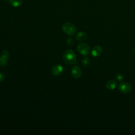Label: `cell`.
Segmentation results:
<instances>
[{"mask_svg": "<svg viewBox=\"0 0 135 135\" xmlns=\"http://www.w3.org/2000/svg\"><path fill=\"white\" fill-rule=\"evenodd\" d=\"M8 3L13 7H18L22 4V0H8Z\"/></svg>", "mask_w": 135, "mask_h": 135, "instance_id": "obj_11", "label": "cell"}, {"mask_svg": "<svg viewBox=\"0 0 135 135\" xmlns=\"http://www.w3.org/2000/svg\"><path fill=\"white\" fill-rule=\"evenodd\" d=\"M63 32L68 35L72 36L74 35L76 32V27L74 24L70 22H66L62 26Z\"/></svg>", "mask_w": 135, "mask_h": 135, "instance_id": "obj_2", "label": "cell"}, {"mask_svg": "<svg viewBox=\"0 0 135 135\" xmlns=\"http://www.w3.org/2000/svg\"><path fill=\"white\" fill-rule=\"evenodd\" d=\"M116 79L119 81L121 82L123 80V75L120 73H117L116 74Z\"/></svg>", "mask_w": 135, "mask_h": 135, "instance_id": "obj_13", "label": "cell"}, {"mask_svg": "<svg viewBox=\"0 0 135 135\" xmlns=\"http://www.w3.org/2000/svg\"><path fill=\"white\" fill-rule=\"evenodd\" d=\"M117 86V83L115 81L113 80H110L107 82L106 83V88L108 90H113L116 88Z\"/></svg>", "mask_w": 135, "mask_h": 135, "instance_id": "obj_9", "label": "cell"}, {"mask_svg": "<svg viewBox=\"0 0 135 135\" xmlns=\"http://www.w3.org/2000/svg\"><path fill=\"white\" fill-rule=\"evenodd\" d=\"M5 78V75L3 73L0 72V82H2L4 80Z\"/></svg>", "mask_w": 135, "mask_h": 135, "instance_id": "obj_15", "label": "cell"}, {"mask_svg": "<svg viewBox=\"0 0 135 135\" xmlns=\"http://www.w3.org/2000/svg\"><path fill=\"white\" fill-rule=\"evenodd\" d=\"M79 53L82 55H87L90 52V47L89 45L85 43H80L78 44L77 47Z\"/></svg>", "mask_w": 135, "mask_h": 135, "instance_id": "obj_3", "label": "cell"}, {"mask_svg": "<svg viewBox=\"0 0 135 135\" xmlns=\"http://www.w3.org/2000/svg\"><path fill=\"white\" fill-rule=\"evenodd\" d=\"M67 43L69 45H72L74 44V39L71 37H69L68 39H67Z\"/></svg>", "mask_w": 135, "mask_h": 135, "instance_id": "obj_14", "label": "cell"}, {"mask_svg": "<svg viewBox=\"0 0 135 135\" xmlns=\"http://www.w3.org/2000/svg\"><path fill=\"white\" fill-rule=\"evenodd\" d=\"M102 52V47L99 45H96L93 47L91 51V54L94 57L99 56L101 55Z\"/></svg>", "mask_w": 135, "mask_h": 135, "instance_id": "obj_8", "label": "cell"}, {"mask_svg": "<svg viewBox=\"0 0 135 135\" xmlns=\"http://www.w3.org/2000/svg\"><path fill=\"white\" fill-rule=\"evenodd\" d=\"M63 70V68L62 65L57 64L52 68L51 74L54 76H58L62 74Z\"/></svg>", "mask_w": 135, "mask_h": 135, "instance_id": "obj_6", "label": "cell"}, {"mask_svg": "<svg viewBox=\"0 0 135 135\" xmlns=\"http://www.w3.org/2000/svg\"><path fill=\"white\" fill-rule=\"evenodd\" d=\"M89 63H90V60H89V59L88 57H85L82 59V65L83 66L86 67V66H88Z\"/></svg>", "mask_w": 135, "mask_h": 135, "instance_id": "obj_12", "label": "cell"}, {"mask_svg": "<svg viewBox=\"0 0 135 135\" xmlns=\"http://www.w3.org/2000/svg\"><path fill=\"white\" fill-rule=\"evenodd\" d=\"M119 90L123 93H128L131 90L130 84L127 82H121L118 85Z\"/></svg>", "mask_w": 135, "mask_h": 135, "instance_id": "obj_4", "label": "cell"}, {"mask_svg": "<svg viewBox=\"0 0 135 135\" xmlns=\"http://www.w3.org/2000/svg\"><path fill=\"white\" fill-rule=\"evenodd\" d=\"M9 53L7 50H4L0 56V65L4 66L7 65L9 59Z\"/></svg>", "mask_w": 135, "mask_h": 135, "instance_id": "obj_5", "label": "cell"}, {"mask_svg": "<svg viewBox=\"0 0 135 135\" xmlns=\"http://www.w3.org/2000/svg\"><path fill=\"white\" fill-rule=\"evenodd\" d=\"M71 73L72 76L75 78H79L82 75V71L81 69L78 66H74L71 70Z\"/></svg>", "mask_w": 135, "mask_h": 135, "instance_id": "obj_7", "label": "cell"}, {"mask_svg": "<svg viewBox=\"0 0 135 135\" xmlns=\"http://www.w3.org/2000/svg\"><path fill=\"white\" fill-rule=\"evenodd\" d=\"M76 39L79 41H83L87 38V34L83 32H79L75 35Z\"/></svg>", "mask_w": 135, "mask_h": 135, "instance_id": "obj_10", "label": "cell"}, {"mask_svg": "<svg viewBox=\"0 0 135 135\" xmlns=\"http://www.w3.org/2000/svg\"><path fill=\"white\" fill-rule=\"evenodd\" d=\"M63 60L64 62L70 65L73 64L76 61V56L75 53L70 49L66 50L63 54Z\"/></svg>", "mask_w": 135, "mask_h": 135, "instance_id": "obj_1", "label": "cell"}]
</instances>
